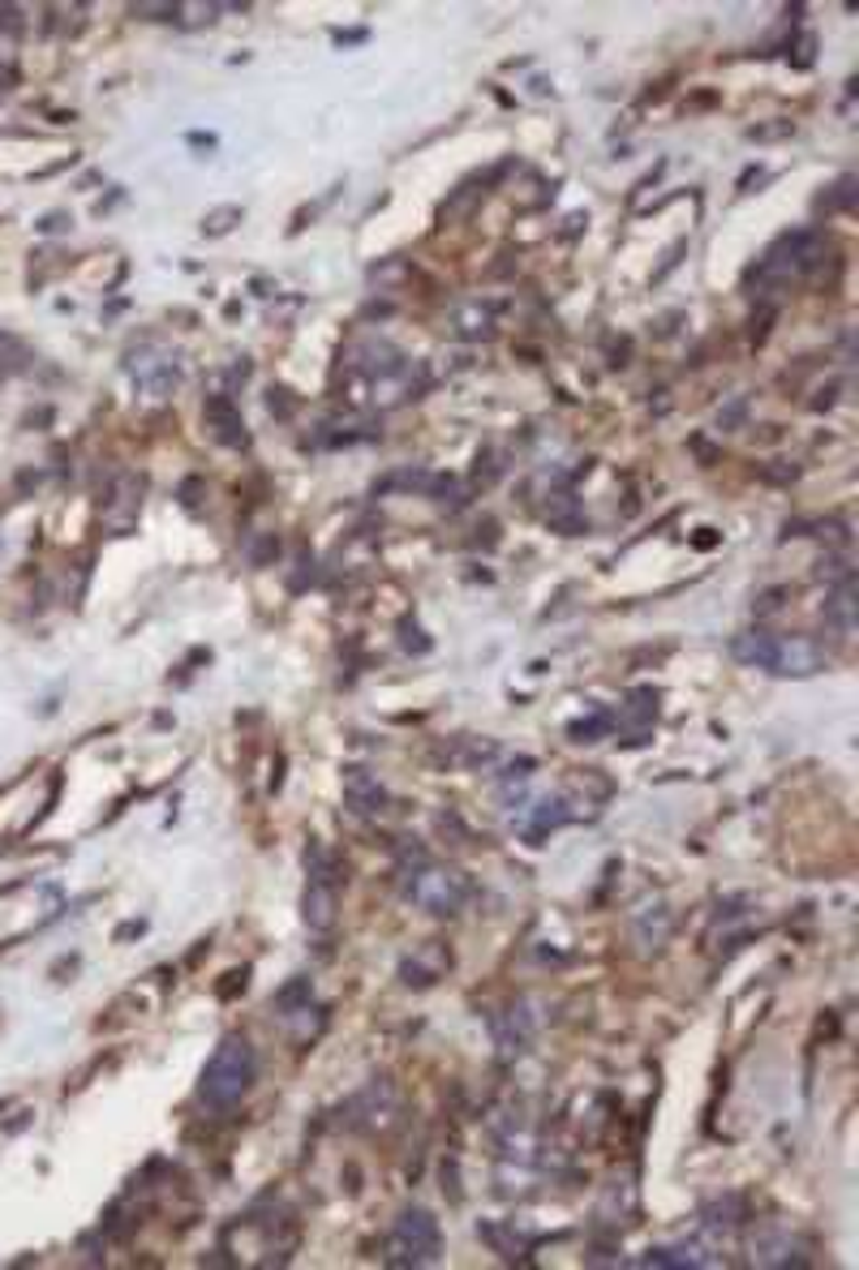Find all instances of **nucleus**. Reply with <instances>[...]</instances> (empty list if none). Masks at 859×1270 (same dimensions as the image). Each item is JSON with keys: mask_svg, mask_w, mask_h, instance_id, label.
I'll use <instances>...</instances> for the list:
<instances>
[{"mask_svg": "<svg viewBox=\"0 0 859 1270\" xmlns=\"http://www.w3.org/2000/svg\"><path fill=\"white\" fill-rule=\"evenodd\" d=\"M254 1073H258V1056L250 1048V1039H245V1035H224L220 1048L211 1051L207 1069H202L198 1095H202V1103H211V1107H220V1112H224V1107H236L241 1098L250 1095Z\"/></svg>", "mask_w": 859, "mask_h": 1270, "instance_id": "1", "label": "nucleus"}, {"mask_svg": "<svg viewBox=\"0 0 859 1270\" xmlns=\"http://www.w3.org/2000/svg\"><path fill=\"white\" fill-rule=\"evenodd\" d=\"M821 258H825V236H821V232H813V228L786 232V236H778V241L769 245L766 258L752 266V284H761V288H786L791 279L808 275Z\"/></svg>", "mask_w": 859, "mask_h": 1270, "instance_id": "2", "label": "nucleus"}, {"mask_svg": "<svg viewBox=\"0 0 859 1270\" xmlns=\"http://www.w3.org/2000/svg\"><path fill=\"white\" fill-rule=\"evenodd\" d=\"M405 897L412 906L430 910V915H455L464 910V902L473 897V880L464 876L460 868H443V863H412L405 880Z\"/></svg>", "mask_w": 859, "mask_h": 1270, "instance_id": "3", "label": "nucleus"}, {"mask_svg": "<svg viewBox=\"0 0 859 1270\" xmlns=\"http://www.w3.org/2000/svg\"><path fill=\"white\" fill-rule=\"evenodd\" d=\"M387 1267H430L439 1258V1219L426 1206H405L383 1245Z\"/></svg>", "mask_w": 859, "mask_h": 1270, "instance_id": "4", "label": "nucleus"}, {"mask_svg": "<svg viewBox=\"0 0 859 1270\" xmlns=\"http://www.w3.org/2000/svg\"><path fill=\"white\" fill-rule=\"evenodd\" d=\"M430 387V374H426V365L421 361H400V365H392V369H383V374H374V378H365V399H370V408H378V412H392V408H400V404H408V399H417V395Z\"/></svg>", "mask_w": 859, "mask_h": 1270, "instance_id": "5", "label": "nucleus"}, {"mask_svg": "<svg viewBox=\"0 0 859 1270\" xmlns=\"http://www.w3.org/2000/svg\"><path fill=\"white\" fill-rule=\"evenodd\" d=\"M748 1254L757 1267H808V1245L778 1219L757 1224V1232L748 1236Z\"/></svg>", "mask_w": 859, "mask_h": 1270, "instance_id": "6", "label": "nucleus"}, {"mask_svg": "<svg viewBox=\"0 0 859 1270\" xmlns=\"http://www.w3.org/2000/svg\"><path fill=\"white\" fill-rule=\"evenodd\" d=\"M125 369H130V378H134L137 387L146 395H155V399L173 395L177 383H181V361H177V352H164L155 349V344H142V349L130 352V356H125Z\"/></svg>", "mask_w": 859, "mask_h": 1270, "instance_id": "7", "label": "nucleus"}, {"mask_svg": "<svg viewBox=\"0 0 859 1270\" xmlns=\"http://www.w3.org/2000/svg\"><path fill=\"white\" fill-rule=\"evenodd\" d=\"M349 1112H353L349 1125H357L365 1134H387L400 1120V1095H396V1086L387 1078H374L362 1095H353Z\"/></svg>", "mask_w": 859, "mask_h": 1270, "instance_id": "8", "label": "nucleus"}, {"mask_svg": "<svg viewBox=\"0 0 859 1270\" xmlns=\"http://www.w3.org/2000/svg\"><path fill=\"white\" fill-rule=\"evenodd\" d=\"M829 653L816 644L813 636H773V653H769V670L782 678H808L816 670H825Z\"/></svg>", "mask_w": 859, "mask_h": 1270, "instance_id": "9", "label": "nucleus"}, {"mask_svg": "<svg viewBox=\"0 0 859 1270\" xmlns=\"http://www.w3.org/2000/svg\"><path fill=\"white\" fill-rule=\"evenodd\" d=\"M137 511H142V477H137V473H121L117 482L108 485V498H103L99 520H103L108 532L125 537V532L137 524Z\"/></svg>", "mask_w": 859, "mask_h": 1270, "instance_id": "10", "label": "nucleus"}, {"mask_svg": "<svg viewBox=\"0 0 859 1270\" xmlns=\"http://www.w3.org/2000/svg\"><path fill=\"white\" fill-rule=\"evenodd\" d=\"M538 1035V1013H533V1001H516L503 1017L495 1021V1039L503 1056H520L525 1043Z\"/></svg>", "mask_w": 859, "mask_h": 1270, "instance_id": "11", "label": "nucleus"}, {"mask_svg": "<svg viewBox=\"0 0 859 1270\" xmlns=\"http://www.w3.org/2000/svg\"><path fill=\"white\" fill-rule=\"evenodd\" d=\"M335 910H340V880H315L306 884L301 897V919L310 931H331L335 927Z\"/></svg>", "mask_w": 859, "mask_h": 1270, "instance_id": "12", "label": "nucleus"}, {"mask_svg": "<svg viewBox=\"0 0 859 1270\" xmlns=\"http://www.w3.org/2000/svg\"><path fill=\"white\" fill-rule=\"evenodd\" d=\"M448 965H452V953H448L439 940H430V945H421L412 958H405L400 974H405L408 987H430L434 979H443V974H448Z\"/></svg>", "mask_w": 859, "mask_h": 1270, "instance_id": "13", "label": "nucleus"}, {"mask_svg": "<svg viewBox=\"0 0 859 1270\" xmlns=\"http://www.w3.org/2000/svg\"><path fill=\"white\" fill-rule=\"evenodd\" d=\"M495 313L498 309L491 301H460L452 309V331L469 344H482V340H495Z\"/></svg>", "mask_w": 859, "mask_h": 1270, "instance_id": "14", "label": "nucleus"}, {"mask_svg": "<svg viewBox=\"0 0 859 1270\" xmlns=\"http://www.w3.org/2000/svg\"><path fill=\"white\" fill-rule=\"evenodd\" d=\"M344 798H349V807L357 816H374V811H383L387 789L370 769H344Z\"/></svg>", "mask_w": 859, "mask_h": 1270, "instance_id": "15", "label": "nucleus"}, {"mask_svg": "<svg viewBox=\"0 0 859 1270\" xmlns=\"http://www.w3.org/2000/svg\"><path fill=\"white\" fill-rule=\"evenodd\" d=\"M383 434L374 421L365 417H335V421H322L315 434V446H353V442H374Z\"/></svg>", "mask_w": 859, "mask_h": 1270, "instance_id": "16", "label": "nucleus"}, {"mask_svg": "<svg viewBox=\"0 0 859 1270\" xmlns=\"http://www.w3.org/2000/svg\"><path fill=\"white\" fill-rule=\"evenodd\" d=\"M207 426H211V434L224 442V446H245V442H250L245 421H241V412H236V404H232L228 395H211V399H207Z\"/></svg>", "mask_w": 859, "mask_h": 1270, "instance_id": "17", "label": "nucleus"}, {"mask_svg": "<svg viewBox=\"0 0 859 1270\" xmlns=\"http://www.w3.org/2000/svg\"><path fill=\"white\" fill-rule=\"evenodd\" d=\"M632 931H636V945H640L645 953H649V949H662L667 936H671V910H667V906H645V910L636 915Z\"/></svg>", "mask_w": 859, "mask_h": 1270, "instance_id": "18", "label": "nucleus"}, {"mask_svg": "<svg viewBox=\"0 0 859 1270\" xmlns=\"http://www.w3.org/2000/svg\"><path fill=\"white\" fill-rule=\"evenodd\" d=\"M769 653H773V631H744L730 640V658L744 661V665L769 670Z\"/></svg>", "mask_w": 859, "mask_h": 1270, "instance_id": "19", "label": "nucleus"}, {"mask_svg": "<svg viewBox=\"0 0 859 1270\" xmlns=\"http://www.w3.org/2000/svg\"><path fill=\"white\" fill-rule=\"evenodd\" d=\"M825 618H829L843 636L856 631V584H851V579H843V584L834 588V597L825 601Z\"/></svg>", "mask_w": 859, "mask_h": 1270, "instance_id": "20", "label": "nucleus"}, {"mask_svg": "<svg viewBox=\"0 0 859 1270\" xmlns=\"http://www.w3.org/2000/svg\"><path fill=\"white\" fill-rule=\"evenodd\" d=\"M546 520L563 532H581L585 528V516H581V503L568 494V489H554L550 503H546Z\"/></svg>", "mask_w": 859, "mask_h": 1270, "instance_id": "21", "label": "nucleus"}, {"mask_svg": "<svg viewBox=\"0 0 859 1270\" xmlns=\"http://www.w3.org/2000/svg\"><path fill=\"white\" fill-rule=\"evenodd\" d=\"M275 1005H279V1013L284 1017H297V1013H310V979H293L279 996H275Z\"/></svg>", "mask_w": 859, "mask_h": 1270, "instance_id": "22", "label": "nucleus"}, {"mask_svg": "<svg viewBox=\"0 0 859 1270\" xmlns=\"http://www.w3.org/2000/svg\"><path fill=\"white\" fill-rule=\"evenodd\" d=\"M22 361H26V349H22L13 335H4V331H0V378L18 374V369H22Z\"/></svg>", "mask_w": 859, "mask_h": 1270, "instance_id": "23", "label": "nucleus"}, {"mask_svg": "<svg viewBox=\"0 0 859 1270\" xmlns=\"http://www.w3.org/2000/svg\"><path fill=\"white\" fill-rule=\"evenodd\" d=\"M856 176H838V185H834V194L829 198H821V207L825 211H847L851 202H856Z\"/></svg>", "mask_w": 859, "mask_h": 1270, "instance_id": "24", "label": "nucleus"}, {"mask_svg": "<svg viewBox=\"0 0 859 1270\" xmlns=\"http://www.w3.org/2000/svg\"><path fill=\"white\" fill-rule=\"evenodd\" d=\"M606 730H610V717L597 713V717H588V721H576V726H572V739H576V743H593V739L606 735Z\"/></svg>", "mask_w": 859, "mask_h": 1270, "instance_id": "25", "label": "nucleus"}, {"mask_svg": "<svg viewBox=\"0 0 859 1270\" xmlns=\"http://www.w3.org/2000/svg\"><path fill=\"white\" fill-rule=\"evenodd\" d=\"M236 220H241V207H224V211H211L202 228H207L211 236H220V232H228V228H232Z\"/></svg>", "mask_w": 859, "mask_h": 1270, "instance_id": "26", "label": "nucleus"}, {"mask_svg": "<svg viewBox=\"0 0 859 1270\" xmlns=\"http://www.w3.org/2000/svg\"><path fill=\"white\" fill-rule=\"evenodd\" d=\"M791 133H795L791 121H778V125H752L748 137H752V142H773V137H791Z\"/></svg>", "mask_w": 859, "mask_h": 1270, "instance_id": "27", "label": "nucleus"}, {"mask_svg": "<svg viewBox=\"0 0 859 1270\" xmlns=\"http://www.w3.org/2000/svg\"><path fill=\"white\" fill-rule=\"evenodd\" d=\"M778 606H782V588H769V593L757 597V614H773Z\"/></svg>", "mask_w": 859, "mask_h": 1270, "instance_id": "28", "label": "nucleus"}]
</instances>
